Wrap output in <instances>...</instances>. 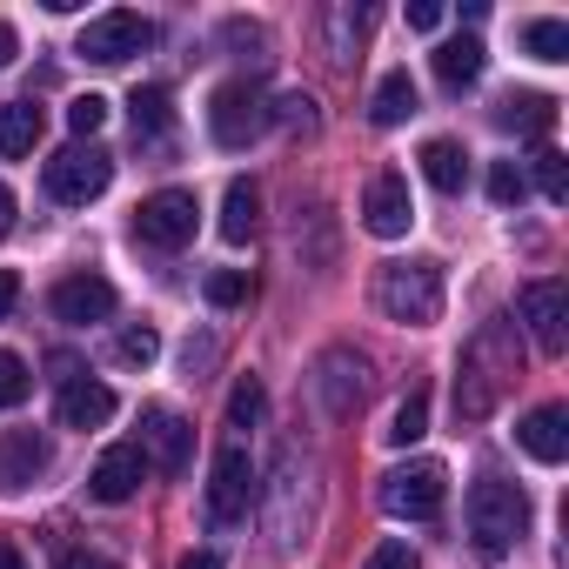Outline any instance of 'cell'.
<instances>
[{"label":"cell","mask_w":569,"mask_h":569,"mask_svg":"<svg viewBox=\"0 0 569 569\" xmlns=\"http://www.w3.org/2000/svg\"><path fill=\"white\" fill-rule=\"evenodd\" d=\"M522 369V349H516V329L509 322H482L469 356H462V376H456V416L462 422H482L496 409V396L509 389V376Z\"/></svg>","instance_id":"obj_1"},{"label":"cell","mask_w":569,"mask_h":569,"mask_svg":"<svg viewBox=\"0 0 569 569\" xmlns=\"http://www.w3.org/2000/svg\"><path fill=\"white\" fill-rule=\"evenodd\" d=\"M522 529H529V496L516 482H502V476H482L469 489V542H476V556L502 562L522 542Z\"/></svg>","instance_id":"obj_2"},{"label":"cell","mask_w":569,"mask_h":569,"mask_svg":"<svg viewBox=\"0 0 569 569\" xmlns=\"http://www.w3.org/2000/svg\"><path fill=\"white\" fill-rule=\"evenodd\" d=\"M376 302H382V316L402 322V329L442 322V268H436V261H389V268L376 274Z\"/></svg>","instance_id":"obj_3"},{"label":"cell","mask_w":569,"mask_h":569,"mask_svg":"<svg viewBox=\"0 0 569 569\" xmlns=\"http://www.w3.org/2000/svg\"><path fill=\"white\" fill-rule=\"evenodd\" d=\"M41 181H48V194H54L61 208H88V201L108 194V181H114V154L94 148V141H74V148H61V154L41 168Z\"/></svg>","instance_id":"obj_4"},{"label":"cell","mask_w":569,"mask_h":569,"mask_svg":"<svg viewBox=\"0 0 569 569\" xmlns=\"http://www.w3.org/2000/svg\"><path fill=\"white\" fill-rule=\"evenodd\" d=\"M261 128H268V94L248 74H234V81H221L208 94V134H214V148H248Z\"/></svg>","instance_id":"obj_5"},{"label":"cell","mask_w":569,"mask_h":569,"mask_svg":"<svg viewBox=\"0 0 569 569\" xmlns=\"http://www.w3.org/2000/svg\"><path fill=\"white\" fill-rule=\"evenodd\" d=\"M442 502H449V469L429 462V456H422V462H402V469L382 476V509L402 516V522H436Z\"/></svg>","instance_id":"obj_6"},{"label":"cell","mask_w":569,"mask_h":569,"mask_svg":"<svg viewBox=\"0 0 569 569\" xmlns=\"http://www.w3.org/2000/svg\"><path fill=\"white\" fill-rule=\"evenodd\" d=\"M141 48H154V21L114 8V14H94V21L81 28V48H74V54H88L94 68H121V61H134Z\"/></svg>","instance_id":"obj_7"},{"label":"cell","mask_w":569,"mask_h":569,"mask_svg":"<svg viewBox=\"0 0 569 569\" xmlns=\"http://www.w3.org/2000/svg\"><path fill=\"white\" fill-rule=\"evenodd\" d=\"M194 221H201V201L188 194V188H161V194H148L141 208H134V234L148 241V248H188L194 241Z\"/></svg>","instance_id":"obj_8"},{"label":"cell","mask_w":569,"mask_h":569,"mask_svg":"<svg viewBox=\"0 0 569 569\" xmlns=\"http://www.w3.org/2000/svg\"><path fill=\"white\" fill-rule=\"evenodd\" d=\"M248 502H254V462L241 442H221L214 476H208V522L234 529V522H248Z\"/></svg>","instance_id":"obj_9"},{"label":"cell","mask_w":569,"mask_h":569,"mask_svg":"<svg viewBox=\"0 0 569 569\" xmlns=\"http://www.w3.org/2000/svg\"><path fill=\"white\" fill-rule=\"evenodd\" d=\"M516 316L529 322V336H536V349L542 356H562V342H569V289L556 274H542V281H529V289L516 296Z\"/></svg>","instance_id":"obj_10"},{"label":"cell","mask_w":569,"mask_h":569,"mask_svg":"<svg viewBox=\"0 0 569 569\" xmlns=\"http://www.w3.org/2000/svg\"><path fill=\"white\" fill-rule=\"evenodd\" d=\"M141 462L148 469H161V476H181L188 469V449H194V429L174 416V409H161V402H148L141 409Z\"/></svg>","instance_id":"obj_11"},{"label":"cell","mask_w":569,"mask_h":569,"mask_svg":"<svg viewBox=\"0 0 569 569\" xmlns=\"http://www.w3.org/2000/svg\"><path fill=\"white\" fill-rule=\"evenodd\" d=\"M409 221H416L409 174H396V168L369 174V188H362V228H369V234H382V241H396V234H409Z\"/></svg>","instance_id":"obj_12"},{"label":"cell","mask_w":569,"mask_h":569,"mask_svg":"<svg viewBox=\"0 0 569 569\" xmlns=\"http://www.w3.org/2000/svg\"><path fill=\"white\" fill-rule=\"evenodd\" d=\"M316 396H322L329 416H356L362 396H369V362H362L356 349H329V356L316 362Z\"/></svg>","instance_id":"obj_13"},{"label":"cell","mask_w":569,"mask_h":569,"mask_svg":"<svg viewBox=\"0 0 569 569\" xmlns=\"http://www.w3.org/2000/svg\"><path fill=\"white\" fill-rule=\"evenodd\" d=\"M48 462H54L48 436H34V429H8V436H0V496H28V489L48 476Z\"/></svg>","instance_id":"obj_14"},{"label":"cell","mask_w":569,"mask_h":569,"mask_svg":"<svg viewBox=\"0 0 569 569\" xmlns=\"http://www.w3.org/2000/svg\"><path fill=\"white\" fill-rule=\"evenodd\" d=\"M48 302H54L61 322L88 329V322H108V316H114V281H108V274H68V281H54Z\"/></svg>","instance_id":"obj_15"},{"label":"cell","mask_w":569,"mask_h":569,"mask_svg":"<svg viewBox=\"0 0 569 569\" xmlns=\"http://www.w3.org/2000/svg\"><path fill=\"white\" fill-rule=\"evenodd\" d=\"M516 442H522V456H529V462L556 469V462L569 456V409H562V402H542V409H529V416L516 422Z\"/></svg>","instance_id":"obj_16"},{"label":"cell","mask_w":569,"mask_h":569,"mask_svg":"<svg viewBox=\"0 0 569 569\" xmlns=\"http://www.w3.org/2000/svg\"><path fill=\"white\" fill-rule=\"evenodd\" d=\"M141 476H148L141 449H134V442H114V449H101V462H94V476H88V496H94V502H128V496L141 489Z\"/></svg>","instance_id":"obj_17"},{"label":"cell","mask_w":569,"mask_h":569,"mask_svg":"<svg viewBox=\"0 0 569 569\" xmlns=\"http://www.w3.org/2000/svg\"><path fill=\"white\" fill-rule=\"evenodd\" d=\"M114 422V389L94 376L61 382V429H108Z\"/></svg>","instance_id":"obj_18"},{"label":"cell","mask_w":569,"mask_h":569,"mask_svg":"<svg viewBox=\"0 0 569 569\" xmlns=\"http://www.w3.org/2000/svg\"><path fill=\"white\" fill-rule=\"evenodd\" d=\"M482 61H489V48H482L476 34H456V41L436 48V81H442L449 94H462V88L482 81Z\"/></svg>","instance_id":"obj_19"},{"label":"cell","mask_w":569,"mask_h":569,"mask_svg":"<svg viewBox=\"0 0 569 569\" xmlns=\"http://www.w3.org/2000/svg\"><path fill=\"white\" fill-rule=\"evenodd\" d=\"M41 134H48V114H41L34 101H8V108H0V161L34 154V148H41Z\"/></svg>","instance_id":"obj_20"},{"label":"cell","mask_w":569,"mask_h":569,"mask_svg":"<svg viewBox=\"0 0 569 569\" xmlns=\"http://www.w3.org/2000/svg\"><path fill=\"white\" fill-rule=\"evenodd\" d=\"M422 174H429L436 194H462V188H469V154H462V141H449V134L422 141Z\"/></svg>","instance_id":"obj_21"},{"label":"cell","mask_w":569,"mask_h":569,"mask_svg":"<svg viewBox=\"0 0 569 569\" xmlns=\"http://www.w3.org/2000/svg\"><path fill=\"white\" fill-rule=\"evenodd\" d=\"M409 114H416V81H409V68H389V74L376 81L369 121H376V128H402Z\"/></svg>","instance_id":"obj_22"},{"label":"cell","mask_w":569,"mask_h":569,"mask_svg":"<svg viewBox=\"0 0 569 569\" xmlns=\"http://www.w3.org/2000/svg\"><path fill=\"white\" fill-rule=\"evenodd\" d=\"M496 121H502L509 134H529V141H542V134L556 128V101H549V94H509V101L496 108Z\"/></svg>","instance_id":"obj_23"},{"label":"cell","mask_w":569,"mask_h":569,"mask_svg":"<svg viewBox=\"0 0 569 569\" xmlns=\"http://www.w3.org/2000/svg\"><path fill=\"white\" fill-rule=\"evenodd\" d=\"M128 121H134V141H161V134L174 128L168 88H134V94H128Z\"/></svg>","instance_id":"obj_24"},{"label":"cell","mask_w":569,"mask_h":569,"mask_svg":"<svg viewBox=\"0 0 569 569\" xmlns=\"http://www.w3.org/2000/svg\"><path fill=\"white\" fill-rule=\"evenodd\" d=\"M369 21H376V8H356V0L329 8V61H356V48H362Z\"/></svg>","instance_id":"obj_25"},{"label":"cell","mask_w":569,"mask_h":569,"mask_svg":"<svg viewBox=\"0 0 569 569\" xmlns=\"http://www.w3.org/2000/svg\"><path fill=\"white\" fill-rule=\"evenodd\" d=\"M254 221H261V194H254V181H228L221 234H228V241H248V234H254Z\"/></svg>","instance_id":"obj_26"},{"label":"cell","mask_w":569,"mask_h":569,"mask_svg":"<svg viewBox=\"0 0 569 569\" xmlns=\"http://www.w3.org/2000/svg\"><path fill=\"white\" fill-rule=\"evenodd\" d=\"M422 429H429V389H409L402 396V409H396V422L382 429L396 449H409V442H422Z\"/></svg>","instance_id":"obj_27"},{"label":"cell","mask_w":569,"mask_h":569,"mask_svg":"<svg viewBox=\"0 0 569 569\" xmlns=\"http://www.w3.org/2000/svg\"><path fill=\"white\" fill-rule=\"evenodd\" d=\"M522 48H529L536 61H569V21H549V14L529 21V28H522Z\"/></svg>","instance_id":"obj_28"},{"label":"cell","mask_w":569,"mask_h":569,"mask_svg":"<svg viewBox=\"0 0 569 569\" xmlns=\"http://www.w3.org/2000/svg\"><path fill=\"white\" fill-rule=\"evenodd\" d=\"M268 121H281L289 134H316L322 128V114H316V94H281V101H268Z\"/></svg>","instance_id":"obj_29"},{"label":"cell","mask_w":569,"mask_h":569,"mask_svg":"<svg viewBox=\"0 0 569 569\" xmlns=\"http://www.w3.org/2000/svg\"><path fill=\"white\" fill-rule=\"evenodd\" d=\"M114 356H121V362H128V369H148V362H154V356H161V336H154V329H148V322H128V329H121V336H114Z\"/></svg>","instance_id":"obj_30"},{"label":"cell","mask_w":569,"mask_h":569,"mask_svg":"<svg viewBox=\"0 0 569 569\" xmlns=\"http://www.w3.org/2000/svg\"><path fill=\"white\" fill-rule=\"evenodd\" d=\"M261 416H268V396H261L254 376H241V382L228 389V422H234V429H254Z\"/></svg>","instance_id":"obj_31"},{"label":"cell","mask_w":569,"mask_h":569,"mask_svg":"<svg viewBox=\"0 0 569 569\" xmlns=\"http://www.w3.org/2000/svg\"><path fill=\"white\" fill-rule=\"evenodd\" d=\"M529 174H536V188H542V201H569V168H562V154H556V148H536V161H529Z\"/></svg>","instance_id":"obj_32"},{"label":"cell","mask_w":569,"mask_h":569,"mask_svg":"<svg viewBox=\"0 0 569 569\" xmlns=\"http://www.w3.org/2000/svg\"><path fill=\"white\" fill-rule=\"evenodd\" d=\"M28 389H34L28 362H21L14 349H0V409H14V402H28Z\"/></svg>","instance_id":"obj_33"},{"label":"cell","mask_w":569,"mask_h":569,"mask_svg":"<svg viewBox=\"0 0 569 569\" xmlns=\"http://www.w3.org/2000/svg\"><path fill=\"white\" fill-rule=\"evenodd\" d=\"M522 194H529V174H522L516 161H496V168H489V201H496V208H516Z\"/></svg>","instance_id":"obj_34"},{"label":"cell","mask_w":569,"mask_h":569,"mask_svg":"<svg viewBox=\"0 0 569 569\" xmlns=\"http://www.w3.org/2000/svg\"><path fill=\"white\" fill-rule=\"evenodd\" d=\"M208 302H214V309H241V302H248V274H241V268H214V274H208Z\"/></svg>","instance_id":"obj_35"},{"label":"cell","mask_w":569,"mask_h":569,"mask_svg":"<svg viewBox=\"0 0 569 569\" xmlns=\"http://www.w3.org/2000/svg\"><path fill=\"white\" fill-rule=\"evenodd\" d=\"M221 41H228V48H241V61H254V68L268 61V34H261L254 21H221Z\"/></svg>","instance_id":"obj_36"},{"label":"cell","mask_w":569,"mask_h":569,"mask_svg":"<svg viewBox=\"0 0 569 569\" xmlns=\"http://www.w3.org/2000/svg\"><path fill=\"white\" fill-rule=\"evenodd\" d=\"M101 121H108V101H101V94H81V101L68 108V128H74L81 141H94V134H101Z\"/></svg>","instance_id":"obj_37"},{"label":"cell","mask_w":569,"mask_h":569,"mask_svg":"<svg viewBox=\"0 0 569 569\" xmlns=\"http://www.w3.org/2000/svg\"><path fill=\"white\" fill-rule=\"evenodd\" d=\"M362 569H422V562H416V549H409V542H376Z\"/></svg>","instance_id":"obj_38"},{"label":"cell","mask_w":569,"mask_h":569,"mask_svg":"<svg viewBox=\"0 0 569 569\" xmlns=\"http://www.w3.org/2000/svg\"><path fill=\"white\" fill-rule=\"evenodd\" d=\"M54 569H121V562H114V556H94V549H61Z\"/></svg>","instance_id":"obj_39"},{"label":"cell","mask_w":569,"mask_h":569,"mask_svg":"<svg viewBox=\"0 0 569 569\" xmlns=\"http://www.w3.org/2000/svg\"><path fill=\"white\" fill-rule=\"evenodd\" d=\"M409 28L416 34H436L442 28V8H436V0H409Z\"/></svg>","instance_id":"obj_40"},{"label":"cell","mask_w":569,"mask_h":569,"mask_svg":"<svg viewBox=\"0 0 569 569\" xmlns=\"http://www.w3.org/2000/svg\"><path fill=\"white\" fill-rule=\"evenodd\" d=\"M174 569H221V556H214V549H188Z\"/></svg>","instance_id":"obj_41"},{"label":"cell","mask_w":569,"mask_h":569,"mask_svg":"<svg viewBox=\"0 0 569 569\" xmlns=\"http://www.w3.org/2000/svg\"><path fill=\"white\" fill-rule=\"evenodd\" d=\"M14 302H21V281H14V274H8V268H0V316H8V309H14Z\"/></svg>","instance_id":"obj_42"},{"label":"cell","mask_w":569,"mask_h":569,"mask_svg":"<svg viewBox=\"0 0 569 569\" xmlns=\"http://www.w3.org/2000/svg\"><path fill=\"white\" fill-rule=\"evenodd\" d=\"M14 54H21V34H14V28H8V21H0V68H8V61H14Z\"/></svg>","instance_id":"obj_43"},{"label":"cell","mask_w":569,"mask_h":569,"mask_svg":"<svg viewBox=\"0 0 569 569\" xmlns=\"http://www.w3.org/2000/svg\"><path fill=\"white\" fill-rule=\"evenodd\" d=\"M14 228V194H8V181H0V234Z\"/></svg>","instance_id":"obj_44"},{"label":"cell","mask_w":569,"mask_h":569,"mask_svg":"<svg viewBox=\"0 0 569 569\" xmlns=\"http://www.w3.org/2000/svg\"><path fill=\"white\" fill-rule=\"evenodd\" d=\"M0 569H28V562H21V549H14V542H0Z\"/></svg>","instance_id":"obj_45"}]
</instances>
